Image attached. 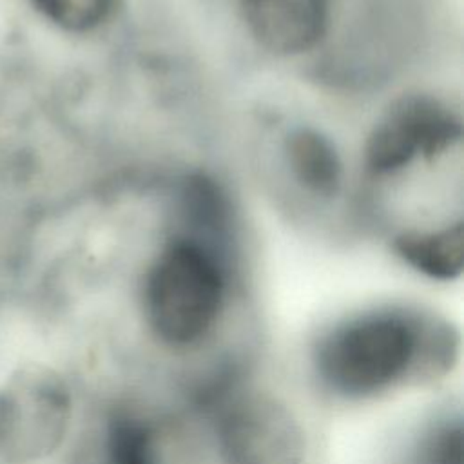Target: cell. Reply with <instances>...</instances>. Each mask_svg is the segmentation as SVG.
<instances>
[{
    "label": "cell",
    "mask_w": 464,
    "mask_h": 464,
    "mask_svg": "<svg viewBox=\"0 0 464 464\" xmlns=\"http://www.w3.org/2000/svg\"><path fill=\"white\" fill-rule=\"evenodd\" d=\"M453 348L446 330L399 310H381L326 332L314 348V366L332 392L364 399L410 377L442 372Z\"/></svg>",
    "instance_id": "obj_1"
},
{
    "label": "cell",
    "mask_w": 464,
    "mask_h": 464,
    "mask_svg": "<svg viewBox=\"0 0 464 464\" xmlns=\"http://www.w3.org/2000/svg\"><path fill=\"white\" fill-rule=\"evenodd\" d=\"M225 294V270L216 252L196 236H174L145 274L147 324L169 346H192L218 323Z\"/></svg>",
    "instance_id": "obj_2"
},
{
    "label": "cell",
    "mask_w": 464,
    "mask_h": 464,
    "mask_svg": "<svg viewBox=\"0 0 464 464\" xmlns=\"http://www.w3.org/2000/svg\"><path fill=\"white\" fill-rule=\"evenodd\" d=\"M72 395L47 366H27L0 384V460L29 464L53 455L67 437Z\"/></svg>",
    "instance_id": "obj_3"
},
{
    "label": "cell",
    "mask_w": 464,
    "mask_h": 464,
    "mask_svg": "<svg viewBox=\"0 0 464 464\" xmlns=\"http://www.w3.org/2000/svg\"><path fill=\"white\" fill-rule=\"evenodd\" d=\"M462 136V121L440 100L413 94L395 102L372 129L364 165L377 178L393 176L417 158L433 160Z\"/></svg>",
    "instance_id": "obj_4"
},
{
    "label": "cell",
    "mask_w": 464,
    "mask_h": 464,
    "mask_svg": "<svg viewBox=\"0 0 464 464\" xmlns=\"http://www.w3.org/2000/svg\"><path fill=\"white\" fill-rule=\"evenodd\" d=\"M223 464H304L306 437L294 411L272 393L237 397L218 422Z\"/></svg>",
    "instance_id": "obj_5"
},
{
    "label": "cell",
    "mask_w": 464,
    "mask_h": 464,
    "mask_svg": "<svg viewBox=\"0 0 464 464\" xmlns=\"http://www.w3.org/2000/svg\"><path fill=\"white\" fill-rule=\"evenodd\" d=\"M239 13L259 47L295 56L314 49L326 34L330 0H239Z\"/></svg>",
    "instance_id": "obj_6"
},
{
    "label": "cell",
    "mask_w": 464,
    "mask_h": 464,
    "mask_svg": "<svg viewBox=\"0 0 464 464\" xmlns=\"http://www.w3.org/2000/svg\"><path fill=\"white\" fill-rule=\"evenodd\" d=\"M285 158L295 183L315 198H334L343 181V161L334 141L314 127H297L285 140Z\"/></svg>",
    "instance_id": "obj_7"
},
{
    "label": "cell",
    "mask_w": 464,
    "mask_h": 464,
    "mask_svg": "<svg viewBox=\"0 0 464 464\" xmlns=\"http://www.w3.org/2000/svg\"><path fill=\"white\" fill-rule=\"evenodd\" d=\"M397 256L419 274L451 281L460 276L464 266V232L462 221L431 230H408L395 237Z\"/></svg>",
    "instance_id": "obj_8"
},
{
    "label": "cell",
    "mask_w": 464,
    "mask_h": 464,
    "mask_svg": "<svg viewBox=\"0 0 464 464\" xmlns=\"http://www.w3.org/2000/svg\"><path fill=\"white\" fill-rule=\"evenodd\" d=\"M107 464H158L156 431L136 411L116 410L105 428Z\"/></svg>",
    "instance_id": "obj_9"
},
{
    "label": "cell",
    "mask_w": 464,
    "mask_h": 464,
    "mask_svg": "<svg viewBox=\"0 0 464 464\" xmlns=\"http://www.w3.org/2000/svg\"><path fill=\"white\" fill-rule=\"evenodd\" d=\"M38 11L69 33H89L114 11L116 0H33Z\"/></svg>",
    "instance_id": "obj_10"
},
{
    "label": "cell",
    "mask_w": 464,
    "mask_h": 464,
    "mask_svg": "<svg viewBox=\"0 0 464 464\" xmlns=\"http://www.w3.org/2000/svg\"><path fill=\"white\" fill-rule=\"evenodd\" d=\"M415 464H464V433L460 420L439 424L420 442Z\"/></svg>",
    "instance_id": "obj_11"
}]
</instances>
